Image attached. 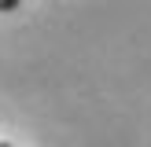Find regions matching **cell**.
I'll list each match as a JSON object with an SVG mask.
<instances>
[{
	"instance_id": "cell-1",
	"label": "cell",
	"mask_w": 151,
	"mask_h": 147,
	"mask_svg": "<svg viewBox=\"0 0 151 147\" xmlns=\"http://www.w3.org/2000/svg\"><path fill=\"white\" fill-rule=\"evenodd\" d=\"M19 7V0H0V11H15Z\"/></svg>"
},
{
	"instance_id": "cell-2",
	"label": "cell",
	"mask_w": 151,
	"mask_h": 147,
	"mask_svg": "<svg viewBox=\"0 0 151 147\" xmlns=\"http://www.w3.org/2000/svg\"><path fill=\"white\" fill-rule=\"evenodd\" d=\"M0 147H11V143H7V140H0Z\"/></svg>"
}]
</instances>
